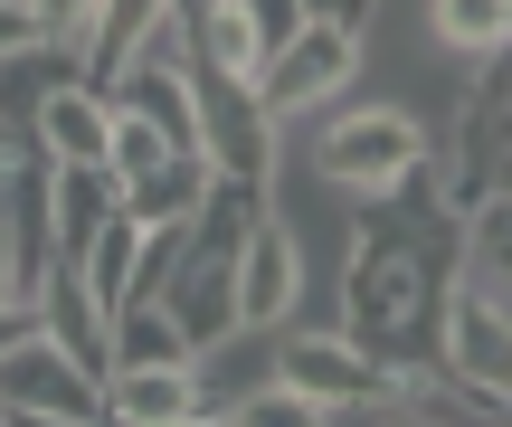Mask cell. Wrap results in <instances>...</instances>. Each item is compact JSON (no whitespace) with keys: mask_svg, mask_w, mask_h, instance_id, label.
<instances>
[{"mask_svg":"<svg viewBox=\"0 0 512 427\" xmlns=\"http://www.w3.org/2000/svg\"><path fill=\"white\" fill-rule=\"evenodd\" d=\"M351 67H361V38H351V29H323V19H304V29H294L285 48L256 67V95H266V114L285 124V114H304V105H323V95H342Z\"/></svg>","mask_w":512,"mask_h":427,"instance_id":"9","label":"cell"},{"mask_svg":"<svg viewBox=\"0 0 512 427\" xmlns=\"http://www.w3.org/2000/svg\"><path fill=\"white\" fill-rule=\"evenodd\" d=\"M304 19H323V29H351V38H361L370 0H304Z\"/></svg>","mask_w":512,"mask_h":427,"instance_id":"22","label":"cell"},{"mask_svg":"<svg viewBox=\"0 0 512 427\" xmlns=\"http://www.w3.org/2000/svg\"><path fill=\"white\" fill-rule=\"evenodd\" d=\"M10 152H19V143H10V133H0V162H10Z\"/></svg>","mask_w":512,"mask_h":427,"instance_id":"23","label":"cell"},{"mask_svg":"<svg viewBox=\"0 0 512 427\" xmlns=\"http://www.w3.org/2000/svg\"><path fill=\"white\" fill-rule=\"evenodd\" d=\"M38 333V304H19V295H0V352H19V342Z\"/></svg>","mask_w":512,"mask_h":427,"instance_id":"21","label":"cell"},{"mask_svg":"<svg viewBox=\"0 0 512 427\" xmlns=\"http://www.w3.org/2000/svg\"><path fill=\"white\" fill-rule=\"evenodd\" d=\"M29 38H48V29H38V0H0V57L29 48Z\"/></svg>","mask_w":512,"mask_h":427,"instance_id":"20","label":"cell"},{"mask_svg":"<svg viewBox=\"0 0 512 427\" xmlns=\"http://www.w3.org/2000/svg\"><path fill=\"white\" fill-rule=\"evenodd\" d=\"M427 162V124L408 105H351V114H332L323 133H313V171H323L332 190H389L399 171H418Z\"/></svg>","mask_w":512,"mask_h":427,"instance_id":"4","label":"cell"},{"mask_svg":"<svg viewBox=\"0 0 512 427\" xmlns=\"http://www.w3.org/2000/svg\"><path fill=\"white\" fill-rule=\"evenodd\" d=\"M200 190H209V162H200V152H171L162 171H143V181H124L114 200H124V219L162 228V219H190V209H200Z\"/></svg>","mask_w":512,"mask_h":427,"instance_id":"14","label":"cell"},{"mask_svg":"<svg viewBox=\"0 0 512 427\" xmlns=\"http://www.w3.org/2000/svg\"><path fill=\"white\" fill-rule=\"evenodd\" d=\"M0 418H48V427H105V371L76 361L38 323L19 352H0Z\"/></svg>","mask_w":512,"mask_h":427,"instance_id":"5","label":"cell"},{"mask_svg":"<svg viewBox=\"0 0 512 427\" xmlns=\"http://www.w3.org/2000/svg\"><path fill=\"white\" fill-rule=\"evenodd\" d=\"M238 10H247V29H256V48H266V57L304 29V0H238ZM266 57H256V67H266Z\"/></svg>","mask_w":512,"mask_h":427,"instance_id":"19","label":"cell"},{"mask_svg":"<svg viewBox=\"0 0 512 427\" xmlns=\"http://www.w3.org/2000/svg\"><path fill=\"white\" fill-rule=\"evenodd\" d=\"M105 143H114V95L95 86V76H67V86L38 105L29 152L38 162H105Z\"/></svg>","mask_w":512,"mask_h":427,"instance_id":"12","label":"cell"},{"mask_svg":"<svg viewBox=\"0 0 512 427\" xmlns=\"http://www.w3.org/2000/svg\"><path fill=\"white\" fill-rule=\"evenodd\" d=\"M465 276V209L446 200V171L418 162L389 190H361L351 219V257H342V333L361 361H380L389 380L437 371V333H446V295Z\"/></svg>","mask_w":512,"mask_h":427,"instance_id":"1","label":"cell"},{"mask_svg":"<svg viewBox=\"0 0 512 427\" xmlns=\"http://www.w3.org/2000/svg\"><path fill=\"white\" fill-rule=\"evenodd\" d=\"M294 295H304V257H294L285 219L256 209V228L238 247V333H275V323L294 314Z\"/></svg>","mask_w":512,"mask_h":427,"instance_id":"10","label":"cell"},{"mask_svg":"<svg viewBox=\"0 0 512 427\" xmlns=\"http://www.w3.org/2000/svg\"><path fill=\"white\" fill-rule=\"evenodd\" d=\"M105 361H190V333L171 323L162 295H133L124 314L105 323Z\"/></svg>","mask_w":512,"mask_h":427,"instance_id":"16","label":"cell"},{"mask_svg":"<svg viewBox=\"0 0 512 427\" xmlns=\"http://www.w3.org/2000/svg\"><path fill=\"white\" fill-rule=\"evenodd\" d=\"M266 342H275V380H285V390H304L313 418H389V371L351 352L342 323H332V333H313V323L285 314Z\"/></svg>","mask_w":512,"mask_h":427,"instance_id":"3","label":"cell"},{"mask_svg":"<svg viewBox=\"0 0 512 427\" xmlns=\"http://www.w3.org/2000/svg\"><path fill=\"white\" fill-rule=\"evenodd\" d=\"M465 276L494 285V295L512 304V190H494V200L465 209Z\"/></svg>","mask_w":512,"mask_h":427,"instance_id":"17","label":"cell"},{"mask_svg":"<svg viewBox=\"0 0 512 427\" xmlns=\"http://www.w3.org/2000/svg\"><path fill=\"white\" fill-rule=\"evenodd\" d=\"M171 0H95V29H86V76L95 86H114L124 76V57L152 38V19H162Z\"/></svg>","mask_w":512,"mask_h":427,"instance_id":"15","label":"cell"},{"mask_svg":"<svg viewBox=\"0 0 512 427\" xmlns=\"http://www.w3.org/2000/svg\"><path fill=\"white\" fill-rule=\"evenodd\" d=\"M427 29L446 57H494L512 38V0H427Z\"/></svg>","mask_w":512,"mask_h":427,"instance_id":"18","label":"cell"},{"mask_svg":"<svg viewBox=\"0 0 512 427\" xmlns=\"http://www.w3.org/2000/svg\"><path fill=\"white\" fill-rule=\"evenodd\" d=\"M256 209H266V181H228V171H209L200 209L181 219L162 304H171V323L190 333V352H209V342L238 333V247H247Z\"/></svg>","mask_w":512,"mask_h":427,"instance_id":"2","label":"cell"},{"mask_svg":"<svg viewBox=\"0 0 512 427\" xmlns=\"http://www.w3.org/2000/svg\"><path fill=\"white\" fill-rule=\"evenodd\" d=\"M105 418H124V427H200V371L190 361H105Z\"/></svg>","mask_w":512,"mask_h":427,"instance_id":"11","label":"cell"},{"mask_svg":"<svg viewBox=\"0 0 512 427\" xmlns=\"http://www.w3.org/2000/svg\"><path fill=\"white\" fill-rule=\"evenodd\" d=\"M494 190H512V38L484 57V86H475L465 133H456V171H446V200L456 209L494 200Z\"/></svg>","mask_w":512,"mask_h":427,"instance_id":"8","label":"cell"},{"mask_svg":"<svg viewBox=\"0 0 512 427\" xmlns=\"http://www.w3.org/2000/svg\"><path fill=\"white\" fill-rule=\"evenodd\" d=\"M67 76H86V67H76V48H57V38H29V48L0 57V133H10L19 152H29V133H38V105H48Z\"/></svg>","mask_w":512,"mask_h":427,"instance_id":"13","label":"cell"},{"mask_svg":"<svg viewBox=\"0 0 512 427\" xmlns=\"http://www.w3.org/2000/svg\"><path fill=\"white\" fill-rule=\"evenodd\" d=\"M190 105H200V162L228 181H266L275 171V114L256 95V76L228 67H190Z\"/></svg>","mask_w":512,"mask_h":427,"instance_id":"7","label":"cell"},{"mask_svg":"<svg viewBox=\"0 0 512 427\" xmlns=\"http://www.w3.org/2000/svg\"><path fill=\"white\" fill-rule=\"evenodd\" d=\"M437 371L465 380L494 418L512 409V304L494 295V285L456 276V295H446V333H437Z\"/></svg>","mask_w":512,"mask_h":427,"instance_id":"6","label":"cell"}]
</instances>
